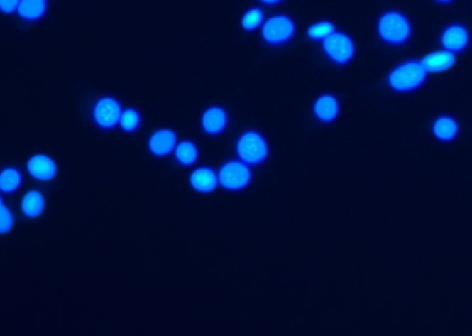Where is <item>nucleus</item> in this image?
<instances>
[{"instance_id": "24", "label": "nucleus", "mask_w": 472, "mask_h": 336, "mask_svg": "<svg viewBox=\"0 0 472 336\" xmlns=\"http://www.w3.org/2000/svg\"><path fill=\"white\" fill-rule=\"evenodd\" d=\"M21 0H0V8L6 14L12 13L18 7Z\"/></svg>"}, {"instance_id": "19", "label": "nucleus", "mask_w": 472, "mask_h": 336, "mask_svg": "<svg viewBox=\"0 0 472 336\" xmlns=\"http://www.w3.org/2000/svg\"><path fill=\"white\" fill-rule=\"evenodd\" d=\"M21 183V175L17 169L8 168L1 173V190L4 193H11L16 190Z\"/></svg>"}, {"instance_id": "16", "label": "nucleus", "mask_w": 472, "mask_h": 336, "mask_svg": "<svg viewBox=\"0 0 472 336\" xmlns=\"http://www.w3.org/2000/svg\"><path fill=\"white\" fill-rule=\"evenodd\" d=\"M21 209L27 217H39L45 209V200L38 190H31L21 200Z\"/></svg>"}, {"instance_id": "9", "label": "nucleus", "mask_w": 472, "mask_h": 336, "mask_svg": "<svg viewBox=\"0 0 472 336\" xmlns=\"http://www.w3.org/2000/svg\"><path fill=\"white\" fill-rule=\"evenodd\" d=\"M27 169L29 174L35 180L49 181L57 174V166L50 157L37 155L28 161Z\"/></svg>"}, {"instance_id": "12", "label": "nucleus", "mask_w": 472, "mask_h": 336, "mask_svg": "<svg viewBox=\"0 0 472 336\" xmlns=\"http://www.w3.org/2000/svg\"><path fill=\"white\" fill-rule=\"evenodd\" d=\"M202 128L207 134H221L227 125V115L221 107H212L203 114Z\"/></svg>"}, {"instance_id": "26", "label": "nucleus", "mask_w": 472, "mask_h": 336, "mask_svg": "<svg viewBox=\"0 0 472 336\" xmlns=\"http://www.w3.org/2000/svg\"><path fill=\"white\" fill-rule=\"evenodd\" d=\"M434 1L439 3V4H449V3H451L453 0H434Z\"/></svg>"}, {"instance_id": "4", "label": "nucleus", "mask_w": 472, "mask_h": 336, "mask_svg": "<svg viewBox=\"0 0 472 336\" xmlns=\"http://www.w3.org/2000/svg\"><path fill=\"white\" fill-rule=\"evenodd\" d=\"M295 30V24L291 18L285 15H277L268 18L265 23L261 36L268 44H285L294 36Z\"/></svg>"}, {"instance_id": "15", "label": "nucleus", "mask_w": 472, "mask_h": 336, "mask_svg": "<svg viewBox=\"0 0 472 336\" xmlns=\"http://www.w3.org/2000/svg\"><path fill=\"white\" fill-rule=\"evenodd\" d=\"M459 127L456 120L449 116H442L434 120L432 126L434 136L440 141H451L458 135Z\"/></svg>"}, {"instance_id": "3", "label": "nucleus", "mask_w": 472, "mask_h": 336, "mask_svg": "<svg viewBox=\"0 0 472 336\" xmlns=\"http://www.w3.org/2000/svg\"><path fill=\"white\" fill-rule=\"evenodd\" d=\"M237 156L248 165H258L266 160L268 148L266 140L257 131L245 132L237 141Z\"/></svg>"}, {"instance_id": "6", "label": "nucleus", "mask_w": 472, "mask_h": 336, "mask_svg": "<svg viewBox=\"0 0 472 336\" xmlns=\"http://www.w3.org/2000/svg\"><path fill=\"white\" fill-rule=\"evenodd\" d=\"M323 49L332 61L345 64L353 58L354 45L350 37L342 33H333L323 40Z\"/></svg>"}, {"instance_id": "20", "label": "nucleus", "mask_w": 472, "mask_h": 336, "mask_svg": "<svg viewBox=\"0 0 472 336\" xmlns=\"http://www.w3.org/2000/svg\"><path fill=\"white\" fill-rule=\"evenodd\" d=\"M141 118L137 111L133 109H128L123 111L120 118V127L123 131L132 132L136 131L140 126Z\"/></svg>"}, {"instance_id": "22", "label": "nucleus", "mask_w": 472, "mask_h": 336, "mask_svg": "<svg viewBox=\"0 0 472 336\" xmlns=\"http://www.w3.org/2000/svg\"><path fill=\"white\" fill-rule=\"evenodd\" d=\"M263 21V12L258 8L249 9L242 18V26L246 31H254Z\"/></svg>"}, {"instance_id": "23", "label": "nucleus", "mask_w": 472, "mask_h": 336, "mask_svg": "<svg viewBox=\"0 0 472 336\" xmlns=\"http://www.w3.org/2000/svg\"><path fill=\"white\" fill-rule=\"evenodd\" d=\"M13 224V219L9 209L1 202V234L8 233Z\"/></svg>"}, {"instance_id": "13", "label": "nucleus", "mask_w": 472, "mask_h": 336, "mask_svg": "<svg viewBox=\"0 0 472 336\" xmlns=\"http://www.w3.org/2000/svg\"><path fill=\"white\" fill-rule=\"evenodd\" d=\"M191 186L202 193H212L218 185V178L215 172L209 168H200L190 175Z\"/></svg>"}, {"instance_id": "5", "label": "nucleus", "mask_w": 472, "mask_h": 336, "mask_svg": "<svg viewBox=\"0 0 472 336\" xmlns=\"http://www.w3.org/2000/svg\"><path fill=\"white\" fill-rule=\"evenodd\" d=\"M251 180L248 166L239 161L226 163L219 172V181L224 189L240 190L246 188Z\"/></svg>"}, {"instance_id": "27", "label": "nucleus", "mask_w": 472, "mask_h": 336, "mask_svg": "<svg viewBox=\"0 0 472 336\" xmlns=\"http://www.w3.org/2000/svg\"><path fill=\"white\" fill-rule=\"evenodd\" d=\"M43 1H44V0H43Z\"/></svg>"}, {"instance_id": "25", "label": "nucleus", "mask_w": 472, "mask_h": 336, "mask_svg": "<svg viewBox=\"0 0 472 336\" xmlns=\"http://www.w3.org/2000/svg\"><path fill=\"white\" fill-rule=\"evenodd\" d=\"M261 2H263L264 4L267 5H274L277 4V3H279L282 1V0H260Z\"/></svg>"}, {"instance_id": "18", "label": "nucleus", "mask_w": 472, "mask_h": 336, "mask_svg": "<svg viewBox=\"0 0 472 336\" xmlns=\"http://www.w3.org/2000/svg\"><path fill=\"white\" fill-rule=\"evenodd\" d=\"M175 158L182 166H191L197 161V149L191 141H185L179 143L175 149Z\"/></svg>"}, {"instance_id": "2", "label": "nucleus", "mask_w": 472, "mask_h": 336, "mask_svg": "<svg viewBox=\"0 0 472 336\" xmlns=\"http://www.w3.org/2000/svg\"><path fill=\"white\" fill-rule=\"evenodd\" d=\"M427 70L421 61L409 60L401 63L388 75L391 89L399 92H408L421 87L427 80Z\"/></svg>"}, {"instance_id": "17", "label": "nucleus", "mask_w": 472, "mask_h": 336, "mask_svg": "<svg viewBox=\"0 0 472 336\" xmlns=\"http://www.w3.org/2000/svg\"><path fill=\"white\" fill-rule=\"evenodd\" d=\"M45 3L43 0H21L18 7V14L27 21L41 18L45 12Z\"/></svg>"}, {"instance_id": "7", "label": "nucleus", "mask_w": 472, "mask_h": 336, "mask_svg": "<svg viewBox=\"0 0 472 336\" xmlns=\"http://www.w3.org/2000/svg\"><path fill=\"white\" fill-rule=\"evenodd\" d=\"M121 107L113 97L101 98L95 104L92 116L99 128L109 129L115 128L121 118Z\"/></svg>"}, {"instance_id": "1", "label": "nucleus", "mask_w": 472, "mask_h": 336, "mask_svg": "<svg viewBox=\"0 0 472 336\" xmlns=\"http://www.w3.org/2000/svg\"><path fill=\"white\" fill-rule=\"evenodd\" d=\"M378 32L380 38L388 44L403 45L412 36V24L402 12L390 11L379 18Z\"/></svg>"}, {"instance_id": "10", "label": "nucleus", "mask_w": 472, "mask_h": 336, "mask_svg": "<svg viewBox=\"0 0 472 336\" xmlns=\"http://www.w3.org/2000/svg\"><path fill=\"white\" fill-rule=\"evenodd\" d=\"M429 73H439L451 69L456 63L455 55L449 50H439L425 55L421 60Z\"/></svg>"}, {"instance_id": "8", "label": "nucleus", "mask_w": 472, "mask_h": 336, "mask_svg": "<svg viewBox=\"0 0 472 336\" xmlns=\"http://www.w3.org/2000/svg\"><path fill=\"white\" fill-rule=\"evenodd\" d=\"M440 42L446 50L452 53H461L470 43V33L467 28L462 24H451L443 31Z\"/></svg>"}, {"instance_id": "21", "label": "nucleus", "mask_w": 472, "mask_h": 336, "mask_svg": "<svg viewBox=\"0 0 472 336\" xmlns=\"http://www.w3.org/2000/svg\"><path fill=\"white\" fill-rule=\"evenodd\" d=\"M335 27L329 21H321L308 29L307 36L313 40L326 39L334 33Z\"/></svg>"}, {"instance_id": "14", "label": "nucleus", "mask_w": 472, "mask_h": 336, "mask_svg": "<svg viewBox=\"0 0 472 336\" xmlns=\"http://www.w3.org/2000/svg\"><path fill=\"white\" fill-rule=\"evenodd\" d=\"M314 114L322 122H330L338 116L339 103L331 94H324L317 98L314 104Z\"/></svg>"}, {"instance_id": "11", "label": "nucleus", "mask_w": 472, "mask_h": 336, "mask_svg": "<svg viewBox=\"0 0 472 336\" xmlns=\"http://www.w3.org/2000/svg\"><path fill=\"white\" fill-rule=\"evenodd\" d=\"M177 143V136L174 131L168 129H159L152 135L149 141V148L153 155L165 156L174 150Z\"/></svg>"}]
</instances>
